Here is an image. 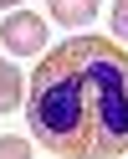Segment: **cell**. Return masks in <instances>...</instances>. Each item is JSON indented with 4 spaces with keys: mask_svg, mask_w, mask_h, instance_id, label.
Instances as JSON below:
<instances>
[{
    "mask_svg": "<svg viewBox=\"0 0 128 159\" xmlns=\"http://www.w3.org/2000/svg\"><path fill=\"white\" fill-rule=\"evenodd\" d=\"M26 123L56 159L128 154V46L108 36L51 46L26 82Z\"/></svg>",
    "mask_w": 128,
    "mask_h": 159,
    "instance_id": "cell-1",
    "label": "cell"
},
{
    "mask_svg": "<svg viewBox=\"0 0 128 159\" xmlns=\"http://www.w3.org/2000/svg\"><path fill=\"white\" fill-rule=\"evenodd\" d=\"M0 41L11 46V52H41L46 21H41V16H31V11H15V16L0 21Z\"/></svg>",
    "mask_w": 128,
    "mask_h": 159,
    "instance_id": "cell-2",
    "label": "cell"
},
{
    "mask_svg": "<svg viewBox=\"0 0 128 159\" xmlns=\"http://www.w3.org/2000/svg\"><path fill=\"white\" fill-rule=\"evenodd\" d=\"M97 16V0H51V21L62 26H87Z\"/></svg>",
    "mask_w": 128,
    "mask_h": 159,
    "instance_id": "cell-3",
    "label": "cell"
},
{
    "mask_svg": "<svg viewBox=\"0 0 128 159\" xmlns=\"http://www.w3.org/2000/svg\"><path fill=\"white\" fill-rule=\"evenodd\" d=\"M26 98V77L15 72L11 62H0V113H11V108H21Z\"/></svg>",
    "mask_w": 128,
    "mask_h": 159,
    "instance_id": "cell-4",
    "label": "cell"
},
{
    "mask_svg": "<svg viewBox=\"0 0 128 159\" xmlns=\"http://www.w3.org/2000/svg\"><path fill=\"white\" fill-rule=\"evenodd\" d=\"M0 159H31L26 139H0Z\"/></svg>",
    "mask_w": 128,
    "mask_h": 159,
    "instance_id": "cell-5",
    "label": "cell"
},
{
    "mask_svg": "<svg viewBox=\"0 0 128 159\" xmlns=\"http://www.w3.org/2000/svg\"><path fill=\"white\" fill-rule=\"evenodd\" d=\"M113 36H118V41H128V0H118V5H113Z\"/></svg>",
    "mask_w": 128,
    "mask_h": 159,
    "instance_id": "cell-6",
    "label": "cell"
},
{
    "mask_svg": "<svg viewBox=\"0 0 128 159\" xmlns=\"http://www.w3.org/2000/svg\"><path fill=\"white\" fill-rule=\"evenodd\" d=\"M0 5H21V0H0Z\"/></svg>",
    "mask_w": 128,
    "mask_h": 159,
    "instance_id": "cell-7",
    "label": "cell"
}]
</instances>
